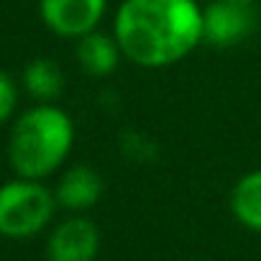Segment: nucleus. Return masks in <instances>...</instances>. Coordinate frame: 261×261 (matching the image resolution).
<instances>
[{
  "mask_svg": "<svg viewBox=\"0 0 261 261\" xmlns=\"http://www.w3.org/2000/svg\"><path fill=\"white\" fill-rule=\"evenodd\" d=\"M256 29V13L248 3L207 0L202 6V41L215 49L243 44Z\"/></svg>",
  "mask_w": 261,
  "mask_h": 261,
  "instance_id": "obj_4",
  "label": "nucleus"
},
{
  "mask_svg": "<svg viewBox=\"0 0 261 261\" xmlns=\"http://www.w3.org/2000/svg\"><path fill=\"white\" fill-rule=\"evenodd\" d=\"M113 36L125 62L144 69L172 67L202 44V3L123 0L113 18Z\"/></svg>",
  "mask_w": 261,
  "mask_h": 261,
  "instance_id": "obj_1",
  "label": "nucleus"
},
{
  "mask_svg": "<svg viewBox=\"0 0 261 261\" xmlns=\"http://www.w3.org/2000/svg\"><path fill=\"white\" fill-rule=\"evenodd\" d=\"M108 13V0H39L44 26L62 39H80L100 29Z\"/></svg>",
  "mask_w": 261,
  "mask_h": 261,
  "instance_id": "obj_5",
  "label": "nucleus"
},
{
  "mask_svg": "<svg viewBox=\"0 0 261 261\" xmlns=\"http://www.w3.org/2000/svg\"><path fill=\"white\" fill-rule=\"evenodd\" d=\"M230 213L243 228L261 233V169L236 179L230 190Z\"/></svg>",
  "mask_w": 261,
  "mask_h": 261,
  "instance_id": "obj_10",
  "label": "nucleus"
},
{
  "mask_svg": "<svg viewBox=\"0 0 261 261\" xmlns=\"http://www.w3.org/2000/svg\"><path fill=\"white\" fill-rule=\"evenodd\" d=\"M18 108V85L16 80L0 69V125L8 123Z\"/></svg>",
  "mask_w": 261,
  "mask_h": 261,
  "instance_id": "obj_11",
  "label": "nucleus"
},
{
  "mask_svg": "<svg viewBox=\"0 0 261 261\" xmlns=\"http://www.w3.org/2000/svg\"><path fill=\"white\" fill-rule=\"evenodd\" d=\"M21 85L34 102H57L64 92V72L49 57H36L23 67Z\"/></svg>",
  "mask_w": 261,
  "mask_h": 261,
  "instance_id": "obj_9",
  "label": "nucleus"
},
{
  "mask_svg": "<svg viewBox=\"0 0 261 261\" xmlns=\"http://www.w3.org/2000/svg\"><path fill=\"white\" fill-rule=\"evenodd\" d=\"M230 3H248V6H253V0H230Z\"/></svg>",
  "mask_w": 261,
  "mask_h": 261,
  "instance_id": "obj_12",
  "label": "nucleus"
},
{
  "mask_svg": "<svg viewBox=\"0 0 261 261\" xmlns=\"http://www.w3.org/2000/svg\"><path fill=\"white\" fill-rule=\"evenodd\" d=\"M200 3H202V0H200ZM205 3H207V0H205Z\"/></svg>",
  "mask_w": 261,
  "mask_h": 261,
  "instance_id": "obj_13",
  "label": "nucleus"
},
{
  "mask_svg": "<svg viewBox=\"0 0 261 261\" xmlns=\"http://www.w3.org/2000/svg\"><path fill=\"white\" fill-rule=\"evenodd\" d=\"M74 120L57 102H36L23 110L8 136V162L18 177L46 179L57 174L74 146Z\"/></svg>",
  "mask_w": 261,
  "mask_h": 261,
  "instance_id": "obj_2",
  "label": "nucleus"
},
{
  "mask_svg": "<svg viewBox=\"0 0 261 261\" xmlns=\"http://www.w3.org/2000/svg\"><path fill=\"white\" fill-rule=\"evenodd\" d=\"M74 57H77V64L82 67L85 74L102 80V77H110L118 69V64L123 59V51H120L113 31L108 34V31L95 29V31L77 39Z\"/></svg>",
  "mask_w": 261,
  "mask_h": 261,
  "instance_id": "obj_8",
  "label": "nucleus"
},
{
  "mask_svg": "<svg viewBox=\"0 0 261 261\" xmlns=\"http://www.w3.org/2000/svg\"><path fill=\"white\" fill-rule=\"evenodd\" d=\"M57 207L54 190L41 179L16 177L0 185V236L11 241L34 238L49 228Z\"/></svg>",
  "mask_w": 261,
  "mask_h": 261,
  "instance_id": "obj_3",
  "label": "nucleus"
},
{
  "mask_svg": "<svg viewBox=\"0 0 261 261\" xmlns=\"http://www.w3.org/2000/svg\"><path fill=\"white\" fill-rule=\"evenodd\" d=\"M102 190H105V182L95 167L72 164L59 174V179L54 185V197H57V205L62 210L87 213L100 202Z\"/></svg>",
  "mask_w": 261,
  "mask_h": 261,
  "instance_id": "obj_7",
  "label": "nucleus"
},
{
  "mask_svg": "<svg viewBox=\"0 0 261 261\" xmlns=\"http://www.w3.org/2000/svg\"><path fill=\"white\" fill-rule=\"evenodd\" d=\"M100 253V228L74 213L57 223L46 238V261H95Z\"/></svg>",
  "mask_w": 261,
  "mask_h": 261,
  "instance_id": "obj_6",
  "label": "nucleus"
}]
</instances>
